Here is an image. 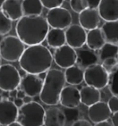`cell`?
I'll list each match as a JSON object with an SVG mask.
<instances>
[{
	"instance_id": "1",
	"label": "cell",
	"mask_w": 118,
	"mask_h": 126,
	"mask_svg": "<svg viewBox=\"0 0 118 126\" xmlns=\"http://www.w3.org/2000/svg\"><path fill=\"white\" fill-rule=\"evenodd\" d=\"M17 36L28 46L41 44L46 38L49 25L44 17L25 16L21 17L15 26Z\"/></svg>"
},
{
	"instance_id": "2",
	"label": "cell",
	"mask_w": 118,
	"mask_h": 126,
	"mask_svg": "<svg viewBox=\"0 0 118 126\" xmlns=\"http://www.w3.org/2000/svg\"><path fill=\"white\" fill-rule=\"evenodd\" d=\"M53 57L50 50L42 44L30 46L19 60L21 70L28 74L39 75L50 70Z\"/></svg>"
},
{
	"instance_id": "3",
	"label": "cell",
	"mask_w": 118,
	"mask_h": 126,
	"mask_svg": "<svg viewBox=\"0 0 118 126\" xmlns=\"http://www.w3.org/2000/svg\"><path fill=\"white\" fill-rule=\"evenodd\" d=\"M64 72L59 69H50L46 72L39 99L47 106H56L59 103V96L66 84Z\"/></svg>"
},
{
	"instance_id": "4",
	"label": "cell",
	"mask_w": 118,
	"mask_h": 126,
	"mask_svg": "<svg viewBox=\"0 0 118 126\" xmlns=\"http://www.w3.org/2000/svg\"><path fill=\"white\" fill-rule=\"evenodd\" d=\"M45 111L44 107L37 101L24 103L18 108L17 121L23 126H42Z\"/></svg>"
},
{
	"instance_id": "5",
	"label": "cell",
	"mask_w": 118,
	"mask_h": 126,
	"mask_svg": "<svg viewBox=\"0 0 118 126\" xmlns=\"http://www.w3.org/2000/svg\"><path fill=\"white\" fill-rule=\"evenodd\" d=\"M25 49V44L17 36H6L0 41V57L7 62L19 61Z\"/></svg>"
},
{
	"instance_id": "6",
	"label": "cell",
	"mask_w": 118,
	"mask_h": 126,
	"mask_svg": "<svg viewBox=\"0 0 118 126\" xmlns=\"http://www.w3.org/2000/svg\"><path fill=\"white\" fill-rule=\"evenodd\" d=\"M108 78L109 73L101 64H93L85 69L84 81L87 85L101 90L108 85Z\"/></svg>"
},
{
	"instance_id": "7",
	"label": "cell",
	"mask_w": 118,
	"mask_h": 126,
	"mask_svg": "<svg viewBox=\"0 0 118 126\" xmlns=\"http://www.w3.org/2000/svg\"><path fill=\"white\" fill-rule=\"evenodd\" d=\"M20 71L11 64L0 66V89L3 92H10L17 89L21 81Z\"/></svg>"
},
{
	"instance_id": "8",
	"label": "cell",
	"mask_w": 118,
	"mask_h": 126,
	"mask_svg": "<svg viewBox=\"0 0 118 126\" xmlns=\"http://www.w3.org/2000/svg\"><path fill=\"white\" fill-rule=\"evenodd\" d=\"M46 19L52 28L64 30L71 26L73 17L70 11L66 8L58 7L48 10Z\"/></svg>"
},
{
	"instance_id": "9",
	"label": "cell",
	"mask_w": 118,
	"mask_h": 126,
	"mask_svg": "<svg viewBox=\"0 0 118 126\" xmlns=\"http://www.w3.org/2000/svg\"><path fill=\"white\" fill-rule=\"evenodd\" d=\"M53 61L61 68H69L77 63V52L68 45L65 44L55 49L53 53Z\"/></svg>"
},
{
	"instance_id": "10",
	"label": "cell",
	"mask_w": 118,
	"mask_h": 126,
	"mask_svg": "<svg viewBox=\"0 0 118 126\" xmlns=\"http://www.w3.org/2000/svg\"><path fill=\"white\" fill-rule=\"evenodd\" d=\"M44 79L40 75L26 73L21 79L20 88L27 96L35 97L39 95L43 87Z\"/></svg>"
},
{
	"instance_id": "11",
	"label": "cell",
	"mask_w": 118,
	"mask_h": 126,
	"mask_svg": "<svg viewBox=\"0 0 118 126\" xmlns=\"http://www.w3.org/2000/svg\"><path fill=\"white\" fill-rule=\"evenodd\" d=\"M66 41L74 49L82 48L86 44L87 33L86 30L78 24H71L65 31Z\"/></svg>"
},
{
	"instance_id": "12",
	"label": "cell",
	"mask_w": 118,
	"mask_h": 126,
	"mask_svg": "<svg viewBox=\"0 0 118 126\" xmlns=\"http://www.w3.org/2000/svg\"><path fill=\"white\" fill-rule=\"evenodd\" d=\"M59 103L66 108H76L81 103L79 90L75 85L64 86L60 94Z\"/></svg>"
},
{
	"instance_id": "13",
	"label": "cell",
	"mask_w": 118,
	"mask_h": 126,
	"mask_svg": "<svg viewBox=\"0 0 118 126\" xmlns=\"http://www.w3.org/2000/svg\"><path fill=\"white\" fill-rule=\"evenodd\" d=\"M18 108L8 99H0V126H7L17 121Z\"/></svg>"
},
{
	"instance_id": "14",
	"label": "cell",
	"mask_w": 118,
	"mask_h": 126,
	"mask_svg": "<svg viewBox=\"0 0 118 126\" xmlns=\"http://www.w3.org/2000/svg\"><path fill=\"white\" fill-rule=\"evenodd\" d=\"M111 111L109 109L108 103L104 101H99L92 106H89L88 109V116L91 122L98 123L101 121H108L111 119Z\"/></svg>"
},
{
	"instance_id": "15",
	"label": "cell",
	"mask_w": 118,
	"mask_h": 126,
	"mask_svg": "<svg viewBox=\"0 0 118 126\" xmlns=\"http://www.w3.org/2000/svg\"><path fill=\"white\" fill-rule=\"evenodd\" d=\"M79 25L86 31H91L97 28L100 24L101 17L98 9L86 8L79 13Z\"/></svg>"
},
{
	"instance_id": "16",
	"label": "cell",
	"mask_w": 118,
	"mask_h": 126,
	"mask_svg": "<svg viewBox=\"0 0 118 126\" xmlns=\"http://www.w3.org/2000/svg\"><path fill=\"white\" fill-rule=\"evenodd\" d=\"M98 10L105 21H118V0H101Z\"/></svg>"
},
{
	"instance_id": "17",
	"label": "cell",
	"mask_w": 118,
	"mask_h": 126,
	"mask_svg": "<svg viewBox=\"0 0 118 126\" xmlns=\"http://www.w3.org/2000/svg\"><path fill=\"white\" fill-rule=\"evenodd\" d=\"M66 119L64 111L56 107H51L45 111L44 126H65Z\"/></svg>"
},
{
	"instance_id": "18",
	"label": "cell",
	"mask_w": 118,
	"mask_h": 126,
	"mask_svg": "<svg viewBox=\"0 0 118 126\" xmlns=\"http://www.w3.org/2000/svg\"><path fill=\"white\" fill-rule=\"evenodd\" d=\"M1 10L12 21L19 20L24 16L21 2L19 0H6Z\"/></svg>"
},
{
	"instance_id": "19",
	"label": "cell",
	"mask_w": 118,
	"mask_h": 126,
	"mask_svg": "<svg viewBox=\"0 0 118 126\" xmlns=\"http://www.w3.org/2000/svg\"><path fill=\"white\" fill-rule=\"evenodd\" d=\"M79 92L81 103L88 107L99 102L101 99V92L99 90L89 85L83 86Z\"/></svg>"
},
{
	"instance_id": "20",
	"label": "cell",
	"mask_w": 118,
	"mask_h": 126,
	"mask_svg": "<svg viewBox=\"0 0 118 126\" xmlns=\"http://www.w3.org/2000/svg\"><path fill=\"white\" fill-rule=\"evenodd\" d=\"M77 55L78 59L76 63L82 69H86L90 65L98 63L99 60V55L91 49H81L77 52Z\"/></svg>"
},
{
	"instance_id": "21",
	"label": "cell",
	"mask_w": 118,
	"mask_h": 126,
	"mask_svg": "<svg viewBox=\"0 0 118 126\" xmlns=\"http://www.w3.org/2000/svg\"><path fill=\"white\" fill-rule=\"evenodd\" d=\"M106 43L101 30L99 28L88 31L86 35V44L87 47L92 50L97 51Z\"/></svg>"
},
{
	"instance_id": "22",
	"label": "cell",
	"mask_w": 118,
	"mask_h": 126,
	"mask_svg": "<svg viewBox=\"0 0 118 126\" xmlns=\"http://www.w3.org/2000/svg\"><path fill=\"white\" fill-rule=\"evenodd\" d=\"M66 82L71 85H78L84 81V70L78 65H73L64 72Z\"/></svg>"
},
{
	"instance_id": "23",
	"label": "cell",
	"mask_w": 118,
	"mask_h": 126,
	"mask_svg": "<svg viewBox=\"0 0 118 126\" xmlns=\"http://www.w3.org/2000/svg\"><path fill=\"white\" fill-rule=\"evenodd\" d=\"M46 40L49 47L55 49L59 48L66 43L65 31L61 29L52 28L48 32Z\"/></svg>"
},
{
	"instance_id": "24",
	"label": "cell",
	"mask_w": 118,
	"mask_h": 126,
	"mask_svg": "<svg viewBox=\"0 0 118 126\" xmlns=\"http://www.w3.org/2000/svg\"><path fill=\"white\" fill-rule=\"evenodd\" d=\"M101 30L106 42L113 44H118V21H105Z\"/></svg>"
},
{
	"instance_id": "25",
	"label": "cell",
	"mask_w": 118,
	"mask_h": 126,
	"mask_svg": "<svg viewBox=\"0 0 118 126\" xmlns=\"http://www.w3.org/2000/svg\"><path fill=\"white\" fill-rule=\"evenodd\" d=\"M21 6L25 16L41 15L44 8L40 0H23Z\"/></svg>"
},
{
	"instance_id": "26",
	"label": "cell",
	"mask_w": 118,
	"mask_h": 126,
	"mask_svg": "<svg viewBox=\"0 0 118 126\" xmlns=\"http://www.w3.org/2000/svg\"><path fill=\"white\" fill-rule=\"evenodd\" d=\"M99 59L103 62L108 58H118V46L106 42L104 45L99 50Z\"/></svg>"
},
{
	"instance_id": "27",
	"label": "cell",
	"mask_w": 118,
	"mask_h": 126,
	"mask_svg": "<svg viewBox=\"0 0 118 126\" xmlns=\"http://www.w3.org/2000/svg\"><path fill=\"white\" fill-rule=\"evenodd\" d=\"M13 27V21L0 10V36L9 33Z\"/></svg>"
},
{
	"instance_id": "28",
	"label": "cell",
	"mask_w": 118,
	"mask_h": 126,
	"mask_svg": "<svg viewBox=\"0 0 118 126\" xmlns=\"http://www.w3.org/2000/svg\"><path fill=\"white\" fill-rule=\"evenodd\" d=\"M108 86L113 95L118 96V65L109 73Z\"/></svg>"
},
{
	"instance_id": "29",
	"label": "cell",
	"mask_w": 118,
	"mask_h": 126,
	"mask_svg": "<svg viewBox=\"0 0 118 126\" xmlns=\"http://www.w3.org/2000/svg\"><path fill=\"white\" fill-rule=\"evenodd\" d=\"M69 3L71 9L77 13H80L85 9L88 8L86 0H71Z\"/></svg>"
},
{
	"instance_id": "30",
	"label": "cell",
	"mask_w": 118,
	"mask_h": 126,
	"mask_svg": "<svg viewBox=\"0 0 118 126\" xmlns=\"http://www.w3.org/2000/svg\"><path fill=\"white\" fill-rule=\"evenodd\" d=\"M102 66L106 69V70L110 73L115 69L118 65V59L112 57L108 58L102 62Z\"/></svg>"
},
{
	"instance_id": "31",
	"label": "cell",
	"mask_w": 118,
	"mask_h": 126,
	"mask_svg": "<svg viewBox=\"0 0 118 126\" xmlns=\"http://www.w3.org/2000/svg\"><path fill=\"white\" fill-rule=\"evenodd\" d=\"M43 6L48 10L61 7L64 3V0H40Z\"/></svg>"
},
{
	"instance_id": "32",
	"label": "cell",
	"mask_w": 118,
	"mask_h": 126,
	"mask_svg": "<svg viewBox=\"0 0 118 126\" xmlns=\"http://www.w3.org/2000/svg\"><path fill=\"white\" fill-rule=\"evenodd\" d=\"M66 121H76L79 117V111L76 108H66L64 111Z\"/></svg>"
},
{
	"instance_id": "33",
	"label": "cell",
	"mask_w": 118,
	"mask_h": 126,
	"mask_svg": "<svg viewBox=\"0 0 118 126\" xmlns=\"http://www.w3.org/2000/svg\"><path fill=\"white\" fill-rule=\"evenodd\" d=\"M107 103L112 114L118 112V96H112Z\"/></svg>"
},
{
	"instance_id": "34",
	"label": "cell",
	"mask_w": 118,
	"mask_h": 126,
	"mask_svg": "<svg viewBox=\"0 0 118 126\" xmlns=\"http://www.w3.org/2000/svg\"><path fill=\"white\" fill-rule=\"evenodd\" d=\"M71 126H93L86 119H78L73 121Z\"/></svg>"
},
{
	"instance_id": "35",
	"label": "cell",
	"mask_w": 118,
	"mask_h": 126,
	"mask_svg": "<svg viewBox=\"0 0 118 126\" xmlns=\"http://www.w3.org/2000/svg\"><path fill=\"white\" fill-rule=\"evenodd\" d=\"M100 1L101 0H86L88 8H91V9H98Z\"/></svg>"
},
{
	"instance_id": "36",
	"label": "cell",
	"mask_w": 118,
	"mask_h": 126,
	"mask_svg": "<svg viewBox=\"0 0 118 126\" xmlns=\"http://www.w3.org/2000/svg\"><path fill=\"white\" fill-rule=\"evenodd\" d=\"M111 119L113 126H118V112L112 114Z\"/></svg>"
},
{
	"instance_id": "37",
	"label": "cell",
	"mask_w": 118,
	"mask_h": 126,
	"mask_svg": "<svg viewBox=\"0 0 118 126\" xmlns=\"http://www.w3.org/2000/svg\"><path fill=\"white\" fill-rule=\"evenodd\" d=\"M13 103H14V104L15 105V106H16L17 108H21V107L24 104L23 99H20V98H17V97L15 99Z\"/></svg>"
},
{
	"instance_id": "38",
	"label": "cell",
	"mask_w": 118,
	"mask_h": 126,
	"mask_svg": "<svg viewBox=\"0 0 118 126\" xmlns=\"http://www.w3.org/2000/svg\"><path fill=\"white\" fill-rule=\"evenodd\" d=\"M95 126H113V125L111 123H109L108 121H101L99 123H95Z\"/></svg>"
},
{
	"instance_id": "39",
	"label": "cell",
	"mask_w": 118,
	"mask_h": 126,
	"mask_svg": "<svg viewBox=\"0 0 118 126\" xmlns=\"http://www.w3.org/2000/svg\"><path fill=\"white\" fill-rule=\"evenodd\" d=\"M26 96V93H25L22 90L20 89L19 90H17V98H20V99H23Z\"/></svg>"
},
{
	"instance_id": "40",
	"label": "cell",
	"mask_w": 118,
	"mask_h": 126,
	"mask_svg": "<svg viewBox=\"0 0 118 126\" xmlns=\"http://www.w3.org/2000/svg\"><path fill=\"white\" fill-rule=\"evenodd\" d=\"M9 96H11V97H13V98H17V89H15L13 90L10 92H8Z\"/></svg>"
},
{
	"instance_id": "41",
	"label": "cell",
	"mask_w": 118,
	"mask_h": 126,
	"mask_svg": "<svg viewBox=\"0 0 118 126\" xmlns=\"http://www.w3.org/2000/svg\"><path fill=\"white\" fill-rule=\"evenodd\" d=\"M23 101H24V103H30L31 101H33V97L31 96H26L23 99Z\"/></svg>"
},
{
	"instance_id": "42",
	"label": "cell",
	"mask_w": 118,
	"mask_h": 126,
	"mask_svg": "<svg viewBox=\"0 0 118 126\" xmlns=\"http://www.w3.org/2000/svg\"><path fill=\"white\" fill-rule=\"evenodd\" d=\"M7 126H21L20 123H19V122H17V121H15V122H13V123H10V124H9V125H8Z\"/></svg>"
},
{
	"instance_id": "43",
	"label": "cell",
	"mask_w": 118,
	"mask_h": 126,
	"mask_svg": "<svg viewBox=\"0 0 118 126\" xmlns=\"http://www.w3.org/2000/svg\"><path fill=\"white\" fill-rule=\"evenodd\" d=\"M6 0H0V9H1V7L3 6V3L5 2Z\"/></svg>"
},
{
	"instance_id": "44",
	"label": "cell",
	"mask_w": 118,
	"mask_h": 126,
	"mask_svg": "<svg viewBox=\"0 0 118 126\" xmlns=\"http://www.w3.org/2000/svg\"><path fill=\"white\" fill-rule=\"evenodd\" d=\"M7 99H8V100H9L10 101H11V102H13L14 100H15V98H13V97H11V96H8V97Z\"/></svg>"
},
{
	"instance_id": "45",
	"label": "cell",
	"mask_w": 118,
	"mask_h": 126,
	"mask_svg": "<svg viewBox=\"0 0 118 126\" xmlns=\"http://www.w3.org/2000/svg\"><path fill=\"white\" fill-rule=\"evenodd\" d=\"M3 91L1 90V89H0V94H2V92H3Z\"/></svg>"
},
{
	"instance_id": "46",
	"label": "cell",
	"mask_w": 118,
	"mask_h": 126,
	"mask_svg": "<svg viewBox=\"0 0 118 126\" xmlns=\"http://www.w3.org/2000/svg\"><path fill=\"white\" fill-rule=\"evenodd\" d=\"M1 65V57H0V66Z\"/></svg>"
},
{
	"instance_id": "47",
	"label": "cell",
	"mask_w": 118,
	"mask_h": 126,
	"mask_svg": "<svg viewBox=\"0 0 118 126\" xmlns=\"http://www.w3.org/2000/svg\"><path fill=\"white\" fill-rule=\"evenodd\" d=\"M64 1H69V2H70L71 0H64Z\"/></svg>"
},
{
	"instance_id": "48",
	"label": "cell",
	"mask_w": 118,
	"mask_h": 126,
	"mask_svg": "<svg viewBox=\"0 0 118 126\" xmlns=\"http://www.w3.org/2000/svg\"><path fill=\"white\" fill-rule=\"evenodd\" d=\"M0 37H1V36H0ZM1 39H1V37H0V41H1Z\"/></svg>"
},
{
	"instance_id": "49",
	"label": "cell",
	"mask_w": 118,
	"mask_h": 126,
	"mask_svg": "<svg viewBox=\"0 0 118 126\" xmlns=\"http://www.w3.org/2000/svg\"></svg>"
}]
</instances>
